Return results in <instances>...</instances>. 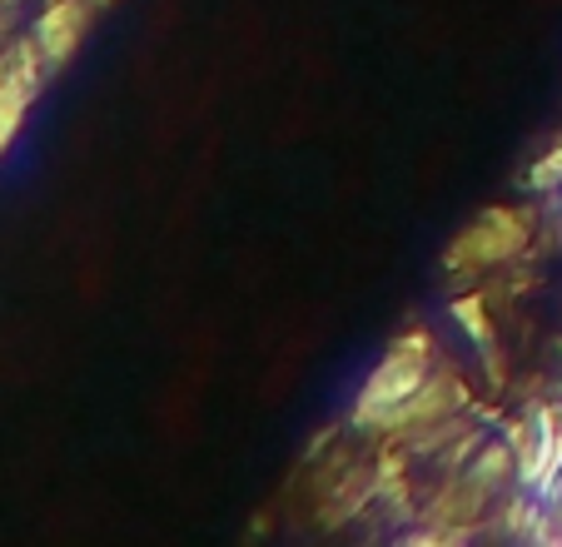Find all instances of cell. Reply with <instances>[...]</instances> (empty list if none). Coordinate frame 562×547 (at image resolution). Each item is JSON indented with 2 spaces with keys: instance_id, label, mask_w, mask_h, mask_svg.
<instances>
[{
  "instance_id": "8",
  "label": "cell",
  "mask_w": 562,
  "mask_h": 547,
  "mask_svg": "<svg viewBox=\"0 0 562 547\" xmlns=\"http://www.w3.org/2000/svg\"><path fill=\"white\" fill-rule=\"evenodd\" d=\"M548 503H562V478H558V493H552V498H548Z\"/></svg>"
},
{
  "instance_id": "9",
  "label": "cell",
  "mask_w": 562,
  "mask_h": 547,
  "mask_svg": "<svg viewBox=\"0 0 562 547\" xmlns=\"http://www.w3.org/2000/svg\"><path fill=\"white\" fill-rule=\"evenodd\" d=\"M558 399H562V379H558Z\"/></svg>"
},
{
  "instance_id": "5",
  "label": "cell",
  "mask_w": 562,
  "mask_h": 547,
  "mask_svg": "<svg viewBox=\"0 0 562 547\" xmlns=\"http://www.w3.org/2000/svg\"><path fill=\"white\" fill-rule=\"evenodd\" d=\"M41 51L31 45H21V51L11 55V60L0 65V149L11 145V135L21 130L25 110H31L35 100V85H41Z\"/></svg>"
},
{
  "instance_id": "1",
  "label": "cell",
  "mask_w": 562,
  "mask_h": 547,
  "mask_svg": "<svg viewBox=\"0 0 562 547\" xmlns=\"http://www.w3.org/2000/svg\"><path fill=\"white\" fill-rule=\"evenodd\" d=\"M434 369H438V354H434L428 328H408V334H398L389 348H383L379 364L369 369L359 399H353V413H349L353 428L389 433L393 413L404 409V403L434 379Z\"/></svg>"
},
{
  "instance_id": "3",
  "label": "cell",
  "mask_w": 562,
  "mask_h": 547,
  "mask_svg": "<svg viewBox=\"0 0 562 547\" xmlns=\"http://www.w3.org/2000/svg\"><path fill=\"white\" fill-rule=\"evenodd\" d=\"M90 21H95V0H55L45 5V15L35 21V51H41L45 70H65L70 55L86 45Z\"/></svg>"
},
{
  "instance_id": "6",
  "label": "cell",
  "mask_w": 562,
  "mask_h": 547,
  "mask_svg": "<svg viewBox=\"0 0 562 547\" xmlns=\"http://www.w3.org/2000/svg\"><path fill=\"white\" fill-rule=\"evenodd\" d=\"M453 319L468 328V338H473L483 354L498 364V338H493V324H488V309H483V299H463V304L453 309Z\"/></svg>"
},
{
  "instance_id": "2",
  "label": "cell",
  "mask_w": 562,
  "mask_h": 547,
  "mask_svg": "<svg viewBox=\"0 0 562 547\" xmlns=\"http://www.w3.org/2000/svg\"><path fill=\"white\" fill-rule=\"evenodd\" d=\"M532 234V220L513 204H488L477 210L463 230L448 239L443 249V269L448 274H483V269H498V264L518 259L522 244Z\"/></svg>"
},
{
  "instance_id": "7",
  "label": "cell",
  "mask_w": 562,
  "mask_h": 547,
  "mask_svg": "<svg viewBox=\"0 0 562 547\" xmlns=\"http://www.w3.org/2000/svg\"><path fill=\"white\" fill-rule=\"evenodd\" d=\"M528 190H532V194H552V190H562V139L538 159V165L528 169Z\"/></svg>"
},
{
  "instance_id": "4",
  "label": "cell",
  "mask_w": 562,
  "mask_h": 547,
  "mask_svg": "<svg viewBox=\"0 0 562 547\" xmlns=\"http://www.w3.org/2000/svg\"><path fill=\"white\" fill-rule=\"evenodd\" d=\"M468 403V389L453 369H434V379L404 403V409L393 413L389 433H418V428H438V423L458 418V409Z\"/></svg>"
}]
</instances>
